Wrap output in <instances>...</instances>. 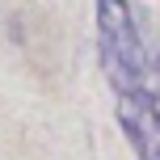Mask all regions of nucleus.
Segmentation results:
<instances>
[{
    "label": "nucleus",
    "mask_w": 160,
    "mask_h": 160,
    "mask_svg": "<svg viewBox=\"0 0 160 160\" xmlns=\"http://www.w3.org/2000/svg\"><path fill=\"white\" fill-rule=\"evenodd\" d=\"M114 118L127 135L135 160H160V97L156 88H135V93H114Z\"/></svg>",
    "instance_id": "obj_2"
},
{
    "label": "nucleus",
    "mask_w": 160,
    "mask_h": 160,
    "mask_svg": "<svg viewBox=\"0 0 160 160\" xmlns=\"http://www.w3.org/2000/svg\"><path fill=\"white\" fill-rule=\"evenodd\" d=\"M97 59L114 93L152 88V76H160V42H152L139 4L97 0Z\"/></svg>",
    "instance_id": "obj_1"
}]
</instances>
